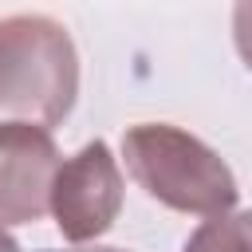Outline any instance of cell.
Instances as JSON below:
<instances>
[{
    "label": "cell",
    "instance_id": "obj_1",
    "mask_svg": "<svg viewBox=\"0 0 252 252\" xmlns=\"http://www.w3.org/2000/svg\"><path fill=\"white\" fill-rule=\"evenodd\" d=\"M79 51L51 16L20 12L0 20V126L51 134L75 106Z\"/></svg>",
    "mask_w": 252,
    "mask_h": 252
},
{
    "label": "cell",
    "instance_id": "obj_2",
    "mask_svg": "<svg viewBox=\"0 0 252 252\" xmlns=\"http://www.w3.org/2000/svg\"><path fill=\"white\" fill-rule=\"evenodd\" d=\"M122 158L138 189L158 205L189 217H220L232 213L240 189L228 161L169 122H138L122 134Z\"/></svg>",
    "mask_w": 252,
    "mask_h": 252
},
{
    "label": "cell",
    "instance_id": "obj_3",
    "mask_svg": "<svg viewBox=\"0 0 252 252\" xmlns=\"http://www.w3.org/2000/svg\"><path fill=\"white\" fill-rule=\"evenodd\" d=\"M122 209V169L106 142H87L75 158L59 161L51 181V205L59 232L71 244L98 240Z\"/></svg>",
    "mask_w": 252,
    "mask_h": 252
},
{
    "label": "cell",
    "instance_id": "obj_4",
    "mask_svg": "<svg viewBox=\"0 0 252 252\" xmlns=\"http://www.w3.org/2000/svg\"><path fill=\"white\" fill-rule=\"evenodd\" d=\"M59 150L51 134L32 126H0V228L32 224L51 205Z\"/></svg>",
    "mask_w": 252,
    "mask_h": 252
},
{
    "label": "cell",
    "instance_id": "obj_5",
    "mask_svg": "<svg viewBox=\"0 0 252 252\" xmlns=\"http://www.w3.org/2000/svg\"><path fill=\"white\" fill-rule=\"evenodd\" d=\"M181 252H252V209L201 220Z\"/></svg>",
    "mask_w": 252,
    "mask_h": 252
},
{
    "label": "cell",
    "instance_id": "obj_6",
    "mask_svg": "<svg viewBox=\"0 0 252 252\" xmlns=\"http://www.w3.org/2000/svg\"><path fill=\"white\" fill-rule=\"evenodd\" d=\"M232 43L240 63L252 71V4H236L232 8Z\"/></svg>",
    "mask_w": 252,
    "mask_h": 252
},
{
    "label": "cell",
    "instance_id": "obj_7",
    "mask_svg": "<svg viewBox=\"0 0 252 252\" xmlns=\"http://www.w3.org/2000/svg\"><path fill=\"white\" fill-rule=\"evenodd\" d=\"M0 252H20V248H16V240H12L4 228H0Z\"/></svg>",
    "mask_w": 252,
    "mask_h": 252
},
{
    "label": "cell",
    "instance_id": "obj_8",
    "mask_svg": "<svg viewBox=\"0 0 252 252\" xmlns=\"http://www.w3.org/2000/svg\"><path fill=\"white\" fill-rule=\"evenodd\" d=\"M67 252H122V248H67Z\"/></svg>",
    "mask_w": 252,
    "mask_h": 252
}]
</instances>
